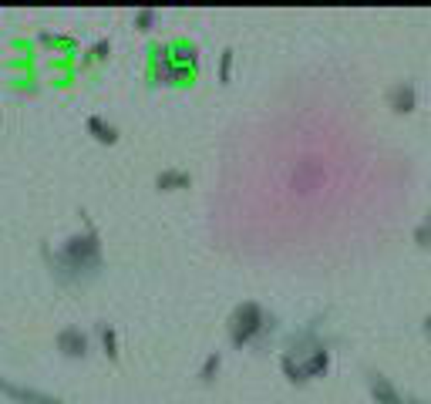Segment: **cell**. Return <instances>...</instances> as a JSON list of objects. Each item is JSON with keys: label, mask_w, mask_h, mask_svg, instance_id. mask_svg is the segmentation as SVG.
I'll list each match as a JSON object with an SVG mask.
<instances>
[{"label": "cell", "mask_w": 431, "mask_h": 404, "mask_svg": "<svg viewBox=\"0 0 431 404\" xmlns=\"http://www.w3.org/2000/svg\"><path fill=\"white\" fill-rule=\"evenodd\" d=\"M51 260V270L61 283H84L91 280L98 270H101V240H98V229H84L78 236L64 240L54 253H47Z\"/></svg>", "instance_id": "obj_1"}, {"label": "cell", "mask_w": 431, "mask_h": 404, "mask_svg": "<svg viewBox=\"0 0 431 404\" xmlns=\"http://www.w3.org/2000/svg\"><path fill=\"white\" fill-rule=\"evenodd\" d=\"M270 327H273V317L256 300H243L230 314V340H233V347H246V344L260 340Z\"/></svg>", "instance_id": "obj_2"}, {"label": "cell", "mask_w": 431, "mask_h": 404, "mask_svg": "<svg viewBox=\"0 0 431 404\" xmlns=\"http://www.w3.org/2000/svg\"><path fill=\"white\" fill-rule=\"evenodd\" d=\"M152 75H156L162 84H186V81L193 78V71L182 68V64L172 58L169 47H158L156 51V58H152Z\"/></svg>", "instance_id": "obj_3"}, {"label": "cell", "mask_w": 431, "mask_h": 404, "mask_svg": "<svg viewBox=\"0 0 431 404\" xmlns=\"http://www.w3.org/2000/svg\"><path fill=\"white\" fill-rule=\"evenodd\" d=\"M58 351L64 354V357H75V361H81L88 351H91V337L81 330V327H64V330H58Z\"/></svg>", "instance_id": "obj_4"}, {"label": "cell", "mask_w": 431, "mask_h": 404, "mask_svg": "<svg viewBox=\"0 0 431 404\" xmlns=\"http://www.w3.org/2000/svg\"><path fill=\"white\" fill-rule=\"evenodd\" d=\"M0 391L10 394V398H17L21 404H64V401H58V398H51V394H44V391H31V388L10 384V381H3V377H0Z\"/></svg>", "instance_id": "obj_5"}, {"label": "cell", "mask_w": 431, "mask_h": 404, "mask_svg": "<svg viewBox=\"0 0 431 404\" xmlns=\"http://www.w3.org/2000/svg\"><path fill=\"white\" fill-rule=\"evenodd\" d=\"M388 101H391V108L397 115H408V112H415L418 94H415V88H411L408 81H401V84H394L391 91H388Z\"/></svg>", "instance_id": "obj_6"}, {"label": "cell", "mask_w": 431, "mask_h": 404, "mask_svg": "<svg viewBox=\"0 0 431 404\" xmlns=\"http://www.w3.org/2000/svg\"><path fill=\"white\" fill-rule=\"evenodd\" d=\"M189 182H193V175H189L186 168H162V172L156 175V189H162V192L189 189Z\"/></svg>", "instance_id": "obj_7"}, {"label": "cell", "mask_w": 431, "mask_h": 404, "mask_svg": "<svg viewBox=\"0 0 431 404\" xmlns=\"http://www.w3.org/2000/svg\"><path fill=\"white\" fill-rule=\"evenodd\" d=\"M371 394H374L378 404H404V398L397 394V388L388 377H381V374H371Z\"/></svg>", "instance_id": "obj_8"}, {"label": "cell", "mask_w": 431, "mask_h": 404, "mask_svg": "<svg viewBox=\"0 0 431 404\" xmlns=\"http://www.w3.org/2000/svg\"><path fill=\"white\" fill-rule=\"evenodd\" d=\"M84 125H88V135H95L101 145H115L118 142V128L108 118H101V115H88Z\"/></svg>", "instance_id": "obj_9"}, {"label": "cell", "mask_w": 431, "mask_h": 404, "mask_svg": "<svg viewBox=\"0 0 431 404\" xmlns=\"http://www.w3.org/2000/svg\"><path fill=\"white\" fill-rule=\"evenodd\" d=\"M219 364H223V354L219 351H212L206 361H202V367H199V377L209 384V381H216V374H219Z\"/></svg>", "instance_id": "obj_10"}, {"label": "cell", "mask_w": 431, "mask_h": 404, "mask_svg": "<svg viewBox=\"0 0 431 404\" xmlns=\"http://www.w3.org/2000/svg\"><path fill=\"white\" fill-rule=\"evenodd\" d=\"M98 337H101V347H105V354L115 361V357H118V333L108 327V323H101V327H98Z\"/></svg>", "instance_id": "obj_11"}, {"label": "cell", "mask_w": 431, "mask_h": 404, "mask_svg": "<svg viewBox=\"0 0 431 404\" xmlns=\"http://www.w3.org/2000/svg\"><path fill=\"white\" fill-rule=\"evenodd\" d=\"M156 10H138V14H135V27H138V31H152V24H156Z\"/></svg>", "instance_id": "obj_12"}, {"label": "cell", "mask_w": 431, "mask_h": 404, "mask_svg": "<svg viewBox=\"0 0 431 404\" xmlns=\"http://www.w3.org/2000/svg\"><path fill=\"white\" fill-rule=\"evenodd\" d=\"M230 71H233V51H223V58H219V81L223 84H230Z\"/></svg>", "instance_id": "obj_13"}, {"label": "cell", "mask_w": 431, "mask_h": 404, "mask_svg": "<svg viewBox=\"0 0 431 404\" xmlns=\"http://www.w3.org/2000/svg\"><path fill=\"white\" fill-rule=\"evenodd\" d=\"M108 40H98V44H91V51H88V61H101V58H108Z\"/></svg>", "instance_id": "obj_14"}, {"label": "cell", "mask_w": 431, "mask_h": 404, "mask_svg": "<svg viewBox=\"0 0 431 404\" xmlns=\"http://www.w3.org/2000/svg\"><path fill=\"white\" fill-rule=\"evenodd\" d=\"M415 236H418L421 246H428V249H431V216L425 219V226H418V233H415Z\"/></svg>", "instance_id": "obj_15"}, {"label": "cell", "mask_w": 431, "mask_h": 404, "mask_svg": "<svg viewBox=\"0 0 431 404\" xmlns=\"http://www.w3.org/2000/svg\"><path fill=\"white\" fill-rule=\"evenodd\" d=\"M425 330H428V337H431V317H428V323H425Z\"/></svg>", "instance_id": "obj_16"}]
</instances>
